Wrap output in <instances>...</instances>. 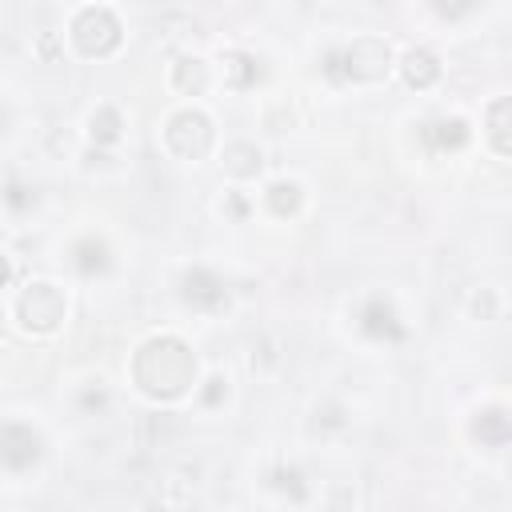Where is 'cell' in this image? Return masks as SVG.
<instances>
[{
	"label": "cell",
	"instance_id": "obj_24",
	"mask_svg": "<svg viewBox=\"0 0 512 512\" xmlns=\"http://www.w3.org/2000/svg\"><path fill=\"white\" fill-rule=\"evenodd\" d=\"M12 280V260H8V252H0V288Z\"/></svg>",
	"mask_w": 512,
	"mask_h": 512
},
{
	"label": "cell",
	"instance_id": "obj_11",
	"mask_svg": "<svg viewBox=\"0 0 512 512\" xmlns=\"http://www.w3.org/2000/svg\"><path fill=\"white\" fill-rule=\"evenodd\" d=\"M220 64H224V80H228V88H236V92L256 88L260 76H264L260 56H252V52H244V48H228V52H220Z\"/></svg>",
	"mask_w": 512,
	"mask_h": 512
},
{
	"label": "cell",
	"instance_id": "obj_12",
	"mask_svg": "<svg viewBox=\"0 0 512 512\" xmlns=\"http://www.w3.org/2000/svg\"><path fill=\"white\" fill-rule=\"evenodd\" d=\"M396 68H400L404 84L416 88V92H424V88H432V84L440 80V60H436V52H428V48H408Z\"/></svg>",
	"mask_w": 512,
	"mask_h": 512
},
{
	"label": "cell",
	"instance_id": "obj_25",
	"mask_svg": "<svg viewBox=\"0 0 512 512\" xmlns=\"http://www.w3.org/2000/svg\"><path fill=\"white\" fill-rule=\"evenodd\" d=\"M4 124H8V108H4V100H0V132H4Z\"/></svg>",
	"mask_w": 512,
	"mask_h": 512
},
{
	"label": "cell",
	"instance_id": "obj_2",
	"mask_svg": "<svg viewBox=\"0 0 512 512\" xmlns=\"http://www.w3.org/2000/svg\"><path fill=\"white\" fill-rule=\"evenodd\" d=\"M320 72L332 84H380L392 72V48L380 36H356L352 44L324 52Z\"/></svg>",
	"mask_w": 512,
	"mask_h": 512
},
{
	"label": "cell",
	"instance_id": "obj_15",
	"mask_svg": "<svg viewBox=\"0 0 512 512\" xmlns=\"http://www.w3.org/2000/svg\"><path fill=\"white\" fill-rule=\"evenodd\" d=\"M88 136H92V144H100V148L120 144V136H124V112H120L116 104H100V108L88 116Z\"/></svg>",
	"mask_w": 512,
	"mask_h": 512
},
{
	"label": "cell",
	"instance_id": "obj_21",
	"mask_svg": "<svg viewBox=\"0 0 512 512\" xmlns=\"http://www.w3.org/2000/svg\"><path fill=\"white\" fill-rule=\"evenodd\" d=\"M196 396H200L204 408H220L228 400V376L224 372H212L204 384H196Z\"/></svg>",
	"mask_w": 512,
	"mask_h": 512
},
{
	"label": "cell",
	"instance_id": "obj_8",
	"mask_svg": "<svg viewBox=\"0 0 512 512\" xmlns=\"http://www.w3.org/2000/svg\"><path fill=\"white\" fill-rule=\"evenodd\" d=\"M356 332H360L364 340H372V344H400V340L408 336V328H404L396 304H392L384 292H372V296H364V300L356 304Z\"/></svg>",
	"mask_w": 512,
	"mask_h": 512
},
{
	"label": "cell",
	"instance_id": "obj_13",
	"mask_svg": "<svg viewBox=\"0 0 512 512\" xmlns=\"http://www.w3.org/2000/svg\"><path fill=\"white\" fill-rule=\"evenodd\" d=\"M264 208L276 216V220H288V216H296L300 212V204H304V188L296 184V180H288V176H280V180H268L264 184Z\"/></svg>",
	"mask_w": 512,
	"mask_h": 512
},
{
	"label": "cell",
	"instance_id": "obj_3",
	"mask_svg": "<svg viewBox=\"0 0 512 512\" xmlns=\"http://www.w3.org/2000/svg\"><path fill=\"white\" fill-rule=\"evenodd\" d=\"M12 316H16V324L24 332L48 336V332H56L64 324L68 296H64V288L56 280H28L20 288V296H16V304H12Z\"/></svg>",
	"mask_w": 512,
	"mask_h": 512
},
{
	"label": "cell",
	"instance_id": "obj_16",
	"mask_svg": "<svg viewBox=\"0 0 512 512\" xmlns=\"http://www.w3.org/2000/svg\"><path fill=\"white\" fill-rule=\"evenodd\" d=\"M220 164H224V172H228V176H236V180H252V176L260 172L264 156H260V148H256V144H248V140H232V144L224 148Z\"/></svg>",
	"mask_w": 512,
	"mask_h": 512
},
{
	"label": "cell",
	"instance_id": "obj_17",
	"mask_svg": "<svg viewBox=\"0 0 512 512\" xmlns=\"http://www.w3.org/2000/svg\"><path fill=\"white\" fill-rule=\"evenodd\" d=\"M172 88L180 96H200L208 88V64L200 56H180L172 64Z\"/></svg>",
	"mask_w": 512,
	"mask_h": 512
},
{
	"label": "cell",
	"instance_id": "obj_10",
	"mask_svg": "<svg viewBox=\"0 0 512 512\" xmlns=\"http://www.w3.org/2000/svg\"><path fill=\"white\" fill-rule=\"evenodd\" d=\"M468 140H472V128H468L464 116H436V120L424 124V144L440 156H452V152L468 148Z\"/></svg>",
	"mask_w": 512,
	"mask_h": 512
},
{
	"label": "cell",
	"instance_id": "obj_22",
	"mask_svg": "<svg viewBox=\"0 0 512 512\" xmlns=\"http://www.w3.org/2000/svg\"><path fill=\"white\" fill-rule=\"evenodd\" d=\"M80 408H84L88 416H96V412L108 408V388H104V380H88V384L80 388Z\"/></svg>",
	"mask_w": 512,
	"mask_h": 512
},
{
	"label": "cell",
	"instance_id": "obj_19",
	"mask_svg": "<svg viewBox=\"0 0 512 512\" xmlns=\"http://www.w3.org/2000/svg\"><path fill=\"white\" fill-rule=\"evenodd\" d=\"M0 200H4V208H8L12 216H24V212L36 208V188L24 184V180H8L4 192H0Z\"/></svg>",
	"mask_w": 512,
	"mask_h": 512
},
{
	"label": "cell",
	"instance_id": "obj_4",
	"mask_svg": "<svg viewBox=\"0 0 512 512\" xmlns=\"http://www.w3.org/2000/svg\"><path fill=\"white\" fill-rule=\"evenodd\" d=\"M68 36H72V44H76L80 56L104 60V56H112L124 44V24H120V16L108 4H88V8H80L72 16Z\"/></svg>",
	"mask_w": 512,
	"mask_h": 512
},
{
	"label": "cell",
	"instance_id": "obj_9",
	"mask_svg": "<svg viewBox=\"0 0 512 512\" xmlns=\"http://www.w3.org/2000/svg\"><path fill=\"white\" fill-rule=\"evenodd\" d=\"M68 264H72V272H76V276L96 280V276H104V272L112 268V248H108V240H104V236L84 232L80 240H72V248H68Z\"/></svg>",
	"mask_w": 512,
	"mask_h": 512
},
{
	"label": "cell",
	"instance_id": "obj_5",
	"mask_svg": "<svg viewBox=\"0 0 512 512\" xmlns=\"http://www.w3.org/2000/svg\"><path fill=\"white\" fill-rule=\"evenodd\" d=\"M212 140H216V128L200 108H180L164 120V148L176 160H204L212 152Z\"/></svg>",
	"mask_w": 512,
	"mask_h": 512
},
{
	"label": "cell",
	"instance_id": "obj_1",
	"mask_svg": "<svg viewBox=\"0 0 512 512\" xmlns=\"http://www.w3.org/2000/svg\"><path fill=\"white\" fill-rule=\"evenodd\" d=\"M132 384L148 400H180L196 388V352L176 332H156L132 352Z\"/></svg>",
	"mask_w": 512,
	"mask_h": 512
},
{
	"label": "cell",
	"instance_id": "obj_20",
	"mask_svg": "<svg viewBox=\"0 0 512 512\" xmlns=\"http://www.w3.org/2000/svg\"><path fill=\"white\" fill-rule=\"evenodd\" d=\"M272 488H280L292 504H304V500H308V484H304L300 468H292V464H280V468L272 472Z\"/></svg>",
	"mask_w": 512,
	"mask_h": 512
},
{
	"label": "cell",
	"instance_id": "obj_7",
	"mask_svg": "<svg viewBox=\"0 0 512 512\" xmlns=\"http://www.w3.org/2000/svg\"><path fill=\"white\" fill-rule=\"evenodd\" d=\"M180 300H184L192 312H200V316H220V312H228L232 292H228V280H224L216 268L192 264V268H184V276H180Z\"/></svg>",
	"mask_w": 512,
	"mask_h": 512
},
{
	"label": "cell",
	"instance_id": "obj_23",
	"mask_svg": "<svg viewBox=\"0 0 512 512\" xmlns=\"http://www.w3.org/2000/svg\"><path fill=\"white\" fill-rule=\"evenodd\" d=\"M428 8L440 16V20H460L476 8V0H428Z\"/></svg>",
	"mask_w": 512,
	"mask_h": 512
},
{
	"label": "cell",
	"instance_id": "obj_14",
	"mask_svg": "<svg viewBox=\"0 0 512 512\" xmlns=\"http://www.w3.org/2000/svg\"><path fill=\"white\" fill-rule=\"evenodd\" d=\"M508 412H504V404H488V408H480L476 412V420H472V436L484 444V448H504L508 444Z\"/></svg>",
	"mask_w": 512,
	"mask_h": 512
},
{
	"label": "cell",
	"instance_id": "obj_18",
	"mask_svg": "<svg viewBox=\"0 0 512 512\" xmlns=\"http://www.w3.org/2000/svg\"><path fill=\"white\" fill-rule=\"evenodd\" d=\"M508 112H512V104H508V96H496L492 104H488V144H492V152L496 156H508Z\"/></svg>",
	"mask_w": 512,
	"mask_h": 512
},
{
	"label": "cell",
	"instance_id": "obj_6",
	"mask_svg": "<svg viewBox=\"0 0 512 512\" xmlns=\"http://www.w3.org/2000/svg\"><path fill=\"white\" fill-rule=\"evenodd\" d=\"M44 460V436L24 420H0V468L12 476L36 472Z\"/></svg>",
	"mask_w": 512,
	"mask_h": 512
}]
</instances>
